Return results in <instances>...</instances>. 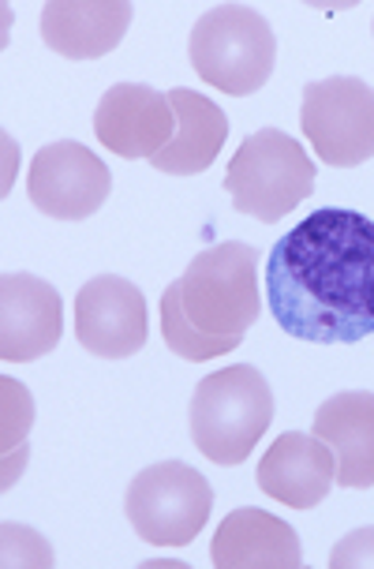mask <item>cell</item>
I'll list each match as a JSON object with an SVG mask.
<instances>
[{
	"mask_svg": "<svg viewBox=\"0 0 374 569\" xmlns=\"http://www.w3.org/2000/svg\"><path fill=\"white\" fill-rule=\"evenodd\" d=\"M277 327L311 345H356L374 333V218L322 207L292 226L266 259Z\"/></svg>",
	"mask_w": 374,
	"mask_h": 569,
	"instance_id": "obj_1",
	"label": "cell"
},
{
	"mask_svg": "<svg viewBox=\"0 0 374 569\" xmlns=\"http://www.w3.org/2000/svg\"><path fill=\"white\" fill-rule=\"evenodd\" d=\"M191 442L206 461L232 469L255 453V442L274 420V390L251 363H232L206 375L191 398Z\"/></svg>",
	"mask_w": 374,
	"mask_h": 569,
	"instance_id": "obj_2",
	"label": "cell"
},
{
	"mask_svg": "<svg viewBox=\"0 0 374 569\" xmlns=\"http://www.w3.org/2000/svg\"><path fill=\"white\" fill-rule=\"evenodd\" d=\"M176 292L180 311L199 333H206V338H244L262 311L255 248L240 240H225L199 251L176 278Z\"/></svg>",
	"mask_w": 374,
	"mask_h": 569,
	"instance_id": "obj_3",
	"label": "cell"
},
{
	"mask_svg": "<svg viewBox=\"0 0 374 569\" xmlns=\"http://www.w3.org/2000/svg\"><path fill=\"white\" fill-rule=\"evenodd\" d=\"M188 57L206 87L232 98H247L270 83L277 60V38L266 16L247 4H218L191 27Z\"/></svg>",
	"mask_w": 374,
	"mask_h": 569,
	"instance_id": "obj_4",
	"label": "cell"
},
{
	"mask_svg": "<svg viewBox=\"0 0 374 569\" xmlns=\"http://www.w3.org/2000/svg\"><path fill=\"white\" fill-rule=\"evenodd\" d=\"M225 191L240 213L274 226L315 191V161L281 128H262L232 154Z\"/></svg>",
	"mask_w": 374,
	"mask_h": 569,
	"instance_id": "obj_5",
	"label": "cell"
},
{
	"mask_svg": "<svg viewBox=\"0 0 374 569\" xmlns=\"http://www.w3.org/2000/svg\"><path fill=\"white\" fill-rule=\"evenodd\" d=\"M124 510L139 540L150 547H188L210 521L214 491L191 465L161 461L131 480Z\"/></svg>",
	"mask_w": 374,
	"mask_h": 569,
	"instance_id": "obj_6",
	"label": "cell"
},
{
	"mask_svg": "<svg viewBox=\"0 0 374 569\" xmlns=\"http://www.w3.org/2000/svg\"><path fill=\"white\" fill-rule=\"evenodd\" d=\"M300 128L326 166H363L374 158V87L356 76H330L307 83Z\"/></svg>",
	"mask_w": 374,
	"mask_h": 569,
	"instance_id": "obj_7",
	"label": "cell"
},
{
	"mask_svg": "<svg viewBox=\"0 0 374 569\" xmlns=\"http://www.w3.org/2000/svg\"><path fill=\"white\" fill-rule=\"evenodd\" d=\"M113 172L83 142H49L38 150L27 172V196L46 218L83 221L105 207Z\"/></svg>",
	"mask_w": 374,
	"mask_h": 569,
	"instance_id": "obj_8",
	"label": "cell"
},
{
	"mask_svg": "<svg viewBox=\"0 0 374 569\" xmlns=\"http://www.w3.org/2000/svg\"><path fill=\"white\" fill-rule=\"evenodd\" d=\"M75 338L101 360H128L146 345V297L128 278L101 273L75 297Z\"/></svg>",
	"mask_w": 374,
	"mask_h": 569,
	"instance_id": "obj_9",
	"label": "cell"
},
{
	"mask_svg": "<svg viewBox=\"0 0 374 569\" xmlns=\"http://www.w3.org/2000/svg\"><path fill=\"white\" fill-rule=\"evenodd\" d=\"M94 136L117 158L154 161L176 136L173 101L146 83L109 87L94 109Z\"/></svg>",
	"mask_w": 374,
	"mask_h": 569,
	"instance_id": "obj_10",
	"label": "cell"
},
{
	"mask_svg": "<svg viewBox=\"0 0 374 569\" xmlns=\"http://www.w3.org/2000/svg\"><path fill=\"white\" fill-rule=\"evenodd\" d=\"M64 333V300L34 273L0 278V360L30 363L53 352Z\"/></svg>",
	"mask_w": 374,
	"mask_h": 569,
	"instance_id": "obj_11",
	"label": "cell"
},
{
	"mask_svg": "<svg viewBox=\"0 0 374 569\" xmlns=\"http://www.w3.org/2000/svg\"><path fill=\"white\" fill-rule=\"evenodd\" d=\"M333 483H337V457L319 435L285 431L259 461L262 495L292 510H315Z\"/></svg>",
	"mask_w": 374,
	"mask_h": 569,
	"instance_id": "obj_12",
	"label": "cell"
},
{
	"mask_svg": "<svg viewBox=\"0 0 374 569\" xmlns=\"http://www.w3.org/2000/svg\"><path fill=\"white\" fill-rule=\"evenodd\" d=\"M210 562L218 569H300L303 547L296 528L281 517L240 506L218 525Z\"/></svg>",
	"mask_w": 374,
	"mask_h": 569,
	"instance_id": "obj_13",
	"label": "cell"
},
{
	"mask_svg": "<svg viewBox=\"0 0 374 569\" xmlns=\"http://www.w3.org/2000/svg\"><path fill=\"white\" fill-rule=\"evenodd\" d=\"M128 0H53L42 8V42L68 60H98L124 42Z\"/></svg>",
	"mask_w": 374,
	"mask_h": 569,
	"instance_id": "obj_14",
	"label": "cell"
},
{
	"mask_svg": "<svg viewBox=\"0 0 374 569\" xmlns=\"http://www.w3.org/2000/svg\"><path fill=\"white\" fill-rule=\"evenodd\" d=\"M337 457V483L363 491L374 487V393L348 390L319 405L315 431Z\"/></svg>",
	"mask_w": 374,
	"mask_h": 569,
	"instance_id": "obj_15",
	"label": "cell"
},
{
	"mask_svg": "<svg viewBox=\"0 0 374 569\" xmlns=\"http://www.w3.org/2000/svg\"><path fill=\"white\" fill-rule=\"evenodd\" d=\"M169 101H173V113H176V136L150 166L158 172H169V177H195V172H206L218 161L221 147H225V136H229L225 109L188 87L169 90Z\"/></svg>",
	"mask_w": 374,
	"mask_h": 569,
	"instance_id": "obj_16",
	"label": "cell"
},
{
	"mask_svg": "<svg viewBox=\"0 0 374 569\" xmlns=\"http://www.w3.org/2000/svg\"><path fill=\"white\" fill-rule=\"evenodd\" d=\"M161 338H165L169 352H176L180 360H191V363L218 360V356L232 352L236 345H244V338H206V333H199L191 327L184 319V311H180L176 281L169 284L165 297H161Z\"/></svg>",
	"mask_w": 374,
	"mask_h": 569,
	"instance_id": "obj_17",
	"label": "cell"
},
{
	"mask_svg": "<svg viewBox=\"0 0 374 569\" xmlns=\"http://www.w3.org/2000/svg\"><path fill=\"white\" fill-rule=\"evenodd\" d=\"M0 390H4V446L12 442V435H16V442H23L30 416H34V409H30V393L12 379L0 382Z\"/></svg>",
	"mask_w": 374,
	"mask_h": 569,
	"instance_id": "obj_18",
	"label": "cell"
},
{
	"mask_svg": "<svg viewBox=\"0 0 374 569\" xmlns=\"http://www.w3.org/2000/svg\"><path fill=\"white\" fill-rule=\"evenodd\" d=\"M333 569H374V528H360V532L345 536L330 555Z\"/></svg>",
	"mask_w": 374,
	"mask_h": 569,
	"instance_id": "obj_19",
	"label": "cell"
}]
</instances>
